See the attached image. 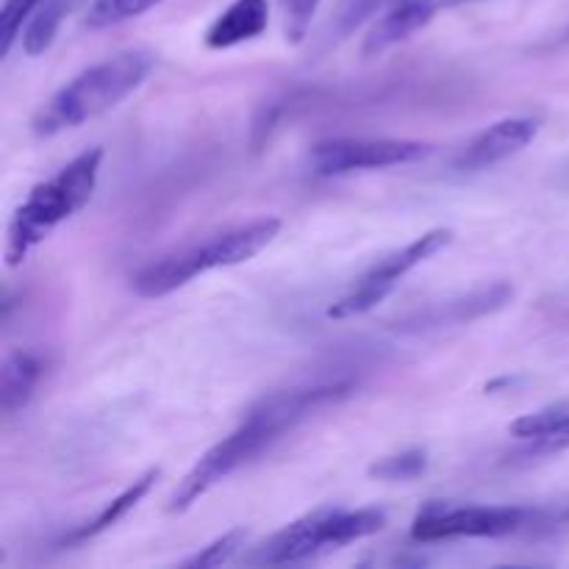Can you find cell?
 Returning <instances> with one entry per match:
<instances>
[{"instance_id": "cell-1", "label": "cell", "mask_w": 569, "mask_h": 569, "mask_svg": "<svg viewBox=\"0 0 569 569\" xmlns=\"http://www.w3.org/2000/svg\"><path fill=\"white\" fill-rule=\"evenodd\" d=\"M348 390L350 384L334 381V384L298 386V390L272 392V395L262 397L245 414V420L225 439H220L214 448L206 450L198 464L186 473V478L181 480L178 489L170 498V511L181 514V511L198 503L211 486L225 480L228 475H234L236 469L253 462L264 450H270L278 439H283V433L294 431L314 411L348 395Z\"/></svg>"}, {"instance_id": "cell-2", "label": "cell", "mask_w": 569, "mask_h": 569, "mask_svg": "<svg viewBox=\"0 0 569 569\" xmlns=\"http://www.w3.org/2000/svg\"><path fill=\"white\" fill-rule=\"evenodd\" d=\"M156 67V56L150 50H123V54L86 67L76 79L67 81L39 112L34 128L36 137H56L61 131L79 128L101 114L120 106L133 90L144 84L150 70Z\"/></svg>"}, {"instance_id": "cell-3", "label": "cell", "mask_w": 569, "mask_h": 569, "mask_svg": "<svg viewBox=\"0 0 569 569\" xmlns=\"http://www.w3.org/2000/svg\"><path fill=\"white\" fill-rule=\"evenodd\" d=\"M103 148H90L72 159L50 178L39 181L28 198L14 209L9 222L7 264L18 267L36 247L43 245L61 222L79 214L95 195L97 178L103 167Z\"/></svg>"}, {"instance_id": "cell-4", "label": "cell", "mask_w": 569, "mask_h": 569, "mask_svg": "<svg viewBox=\"0 0 569 569\" xmlns=\"http://www.w3.org/2000/svg\"><path fill=\"white\" fill-rule=\"evenodd\" d=\"M278 231H281V220L258 217V220L245 222V225L228 228L222 234H214L211 240L198 242V245L181 247V251L142 267L133 276V292L148 300L164 298V294L186 287L204 272L225 270V267L251 262L253 256H258L264 247L276 240Z\"/></svg>"}, {"instance_id": "cell-5", "label": "cell", "mask_w": 569, "mask_h": 569, "mask_svg": "<svg viewBox=\"0 0 569 569\" xmlns=\"http://www.w3.org/2000/svg\"><path fill=\"white\" fill-rule=\"evenodd\" d=\"M569 525V503L564 506H473L431 500L411 522L414 542L450 539H503V536Z\"/></svg>"}, {"instance_id": "cell-6", "label": "cell", "mask_w": 569, "mask_h": 569, "mask_svg": "<svg viewBox=\"0 0 569 569\" xmlns=\"http://www.w3.org/2000/svg\"><path fill=\"white\" fill-rule=\"evenodd\" d=\"M386 525V511L381 509H317L281 527L258 550L262 564H300L325 553L341 550L367 536L381 534Z\"/></svg>"}, {"instance_id": "cell-7", "label": "cell", "mask_w": 569, "mask_h": 569, "mask_svg": "<svg viewBox=\"0 0 569 569\" xmlns=\"http://www.w3.org/2000/svg\"><path fill=\"white\" fill-rule=\"evenodd\" d=\"M450 242H453V231H450V228H431V231H426V234L417 236L414 242H408L406 247H400V251L378 258L370 270L353 283V289L328 309V317L348 320L372 312L378 303H384V300L390 298L392 289H395L408 272L417 270L420 264H426L428 258L437 256L439 251H444Z\"/></svg>"}, {"instance_id": "cell-8", "label": "cell", "mask_w": 569, "mask_h": 569, "mask_svg": "<svg viewBox=\"0 0 569 569\" xmlns=\"http://www.w3.org/2000/svg\"><path fill=\"white\" fill-rule=\"evenodd\" d=\"M431 144L420 139H370L339 137L317 142L309 153V167L320 178L359 173V170H386L431 156Z\"/></svg>"}, {"instance_id": "cell-9", "label": "cell", "mask_w": 569, "mask_h": 569, "mask_svg": "<svg viewBox=\"0 0 569 569\" xmlns=\"http://www.w3.org/2000/svg\"><path fill=\"white\" fill-rule=\"evenodd\" d=\"M539 133V120L534 117H506V120L491 123L480 133H475L462 153L455 156V170L462 173H480V170H491L495 164L506 162V159L516 156L520 150L534 142Z\"/></svg>"}, {"instance_id": "cell-10", "label": "cell", "mask_w": 569, "mask_h": 569, "mask_svg": "<svg viewBox=\"0 0 569 569\" xmlns=\"http://www.w3.org/2000/svg\"><path fill=\"white\" fill-rule=\"evenodd\" d=\"M270 25V3L267 0H234L206 31L204 43L211 50L236 48L262 36Z\"/></svg>"}, {"instance_id": "cell-11", "label": "cell", "mask_w": 569, "mask_h": 569, "mask_svg": "<svg viewBox=\"0 0 569 569\" xmlns=\"http://www.w3.org/2000/svg\"><path fill=\"white\" fill-rule=\"evenodd\" d=\"M439 12V3L433 0H400L392 12L378 20L364 39V56H381L384 50L395 48L397 43H406L408 36L426 28Z\"/></svg>"}, {"instance_id": "cell-12", "label": "cell", "mask_w": 569, "mask_h": 569, "mask_svg": "<svg viewBox=\"0 0 569 569\" xmlns=\"http://www.w3.org/2000/svg\"><path fill=\"white\" fill-rule=\"evenodd\" d=\"M511 437L520 439L525 448L522 455H553L569 450V408L550 406L534 414H522L509 426Z\"/></svg>"}, {"instance_id": "cell-13", "label": "cell", "mask_w": 569, "mask_h": 569, "mask_svg": "<svg viewBox=\"0 0 569 569\" xmlns=\"http://www.w3.org/2000/svg\"><path fill=\"white\" fill-rule=\"evenodd\" d=\"M43 378V359L31 350H12L0 370V408L3 414H18L28 406L36 384Z\"/></svg>"}, {"instance_id": "cell-14", "label": "cell", "mask_w": 569, "mask_h": 569, "mask_svg": "<svg viewBox=\"0 0 569 569\" xmlns=\"http://www.w3.org/2000/svg\"><path fill=\"white\" fill-rule=\"evenodd\" d=\"M156 478H159V469H148V473H144V475H139V478L133 480V484L128 486V489H123L120 495H117V498H114L112 503H108L106 509H103L101 514L95 516V520L86 522V525H81L79 531H72L70 539H67V542H70V545H72V542H86V539H92V536H97V534H103V531H108V527H112V525H117V522H120L123 516L128 514V511L137 509L139 500H142L144 495H148V491L153 489Z\"/></svg>"}, {"instance_id": "cell-15", "label": "cell", "mask_w": 569, "mask_h": 569, "mask_svg": "<svg viewBox=\"0 0 569 569\" xmlns=\"http://www.w3.org/2000/svg\"><path fill=\"white\" fill-rule=\"evenodd\" d=\"M65 12H67V0H45L43 7L31 14L28 25H25V34H23L25 54L43 56L45 50L54 45Z\"/></svg>"}, {"instance_id": "cell-16", "label": "cell", "mask_w": 569, "mask_h": 569, "mask_svg": "<svg viewBox=\"0 0 569 569\" xmlns=\"http://www.w3.org/2000/svg\"><path fill=\"white\" fill-rule=\"evenodd\" d=\"M162 0H95L86 14L90 28H112V25L128 23L133 18H142L144 12L156 9Z\"/></svg>"}, {"instance_id": "cell-17", "label": "cell", "mask_w": 569, "mask_h": 569, "mask_svg": "<svg viewBox=\"0 0 569 569\" xmlns=\"http://www.w3.org/2000/svg\"><path fill=\"white\" fill-rule=\"evenodd\" d=\"M426 467H428L426 450H403V453L378 458L367 473H370V478H378V480H411L417 478V475L426 473Z\"/></svg>"}, {"instance_id": "cell-18", "label": "cell", "mask_w": 569, "mask_h": 569, "mask_svg": "<svg viewBox=\"0 0 569 569\" xmlns=\"http://www.w3.org/2000/svg\"><path fill=\"white\" fill-rule=\"evenodd\" d=\"M245 539H247L245 527H234V531L222 534L220 539H214L211 545H206L204 550H198L195 556H189L186 561H181V567H186V569L222 567V564L231 561V558H234L236 553L245 547Z\"/></svg>"}, {"instance_id": "cell-19", "label": "cell", "mask_w": 569, "mask_h": 569, "mask_svg": "<svg viewBox=\"0 0 569 569\" xmlns=\"http://www.w3.org/2000/svg\"><path fill=\"white\" fill-rule=\"evenodd\" d=\"M43 3L45 0H7L3 3V12H0V56L3 59L12 54L18 36L23 34V25Z\"/></svg>"}, {"instance_id": "cell-20", "label": "cell", "mask_w": 569, "mask_h": 569, "mask_svg": "<svg viewBox=\"0 0 569 569\" xmlns=\"http://www.w3.org/2000/svg\"><path fill=\"white\" fill-rule=\"evenodd\" d=\"M323 0H281L283 7V34L289 43H303L320 12Z\"/></svg>"}]
</instances>
